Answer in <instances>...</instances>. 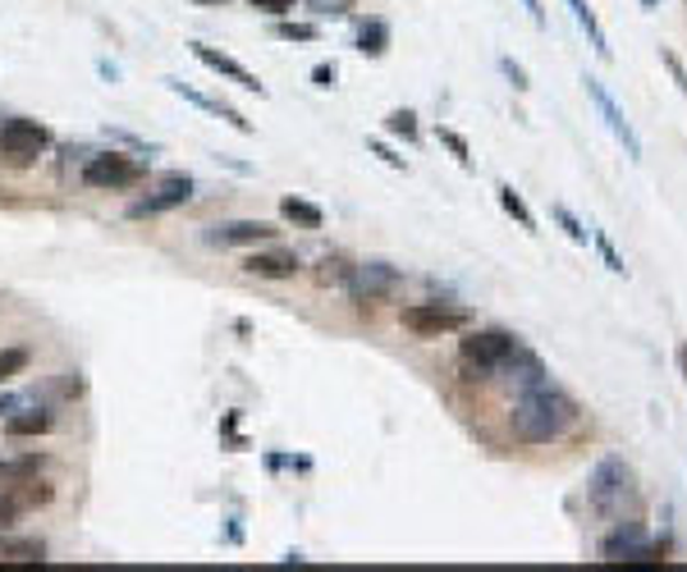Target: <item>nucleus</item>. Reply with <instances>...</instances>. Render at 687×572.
Segmentation results:
<instances>
[{
	"label": "nucleus",
	"mask_w": 687,
	"mask_h": 572,
	"mask_svg": "<svg viewBox=\"0 0 687 572\" xmlns=\"http://www.w3.org/2000/svg\"><path fill=\"white\" fill-rule=\"evenodd\" d=\"M193 56L202 60V65H207L211 73H220V78H229V83H234V88H243V92H266L262 83H257V73H252L248 65H239L234 56H225V50H216V46H202V42H193Z\"/></svg>",
	"instance_id": "nucleus-13"
},
{
	"label": "nucleus",
	"mask_w": 687,
	"mask_h": 572,
	"mask_svg": "<svg viewBox=\"0 0 687 572\" xmlns=\"http://www.w3.org/2000/svg\"><path fill=\"white\" fill-rule=\"evenodd\" d=\"M10 495L19 500V508H46L50 500H56V485L42 481V477H28V481L10 485Z\"/></svg>",
	"instance_id": "nucleus-21"
},
{
	"label": "nucleus",
	"mask_w": 687,
	"mask_h": 572,
	"mask_svg": "<svg viewBox=\"0 0 687 572\" xmlns=\"http://www.w3.org/2000/svg\"><path fill=\"white\" fill-rule=\"evenodd\" d=\"M523 10L531 14V23H537V28H546V5H541V0H523Z\"/></svg>",
	"instance_id": "nucleus-37"
},
{
	"label": "nucleus",
	"mask_w": 687,
	"mask_h": 572,
	"mask_svg": "<svg viewBox=\"0 0 687 572\" xmlns=\"http://www.w3.org/2000/svg\"><path fill=\"white\" fill-rule=\"evenodd\" d=\"M518 348V334L504 325H486V330H463L458 340V362L468 371H477V380H491L500 371V362Z\"/></svg>",
	"instance_id": "nucleus-3"
},
{
	"label": "nucleus",
	"mask_w": 687,
	"mask_h": 572,
	"mask_svg": "<svg viewBox=\"0 0 687 572\" xmlns=\"http://www.w3.org/2000/svg\"><path fill=\"white\" fill-rule=\"evenodd\" d=\"M353 266H358V262H348L344 252H325L321 262L312 266V279L321 284V289H348V279H353Z\"/></svg>",
	"instance_id": "nucleus-15"
},
{
	"label": "nucleus",
	"mask_w": 687,
	"mask_h": 572,
	"mask_svg": "<svg viewBox=\"0 0 687 572\" xmlns=\"http://www.w3.org/2000/svg\"><path fill=\"white\" fill-rule=\"evenodd\" d=\"M50 426H56V417H50V408H14L10 417H5V435L23 439V435H46Z\"/></svg>",
	"instance_id": "nucleus-16"
},
{
	"label": "nucleus",
	"mask_w": 687,
	"mask_h": 572,
	"mask_svg": "<svg viewBox=\"0 0 687 572\" xmlns=\"http://www.w3.org/2000/svg\"><path fill=\"white\" fill-rule=\"evenodd\" d=\"M335 78H340L335 65H317V69H312V83H317V88H335Z\"/></svg>",
	"instance_id": "nucleus-35"
},
{
	"label": "nucleus",
	"mask_w": 687,
	"mask_h": 572,
	"mask_svg": "<svg viewBox=\"0 0 687 572\" xmlns=\"http://www.w3.org/2000/svg\"><path fill=\"white\" fill-rule=\"evenodd\" d=\"M508 389H518V394H527V389H537V385H546L550 380V371H546V362L531 353L523 340H518V348L508 353L504 362H500V371H495Z\"/></svg>",
	"instance_id": "nucleus-10"
},
{
	"label": "nucleus",
	"mask_w": 687,
	"mask_h": 572,
	"mask_svg": "<svg viewBox=\"0 0 687 572\" xmlns=\"http://www.w3.org/2000/svg\"><path fill=\"white\" fill-rule=\"evenodd\" d=\"M399 321L409 334H417V340H445V334H463L472 325L468 307L458 302H445V298H426V302H409L399 311Z\"/></svg>",
	"instance_id": "nucleus-4"
},
{
	"label": "nucleus",
	"mask_w": 687,
	"mask_h": 572,
	"mask_svg": "<svg viewBox=\"0 0 687 572\" xmlns=\"http://www.w3.org/2000/svg\"><path fill=\"white\" fill-rule=\"evenodd\" d=\"M582 83H587V96L596 101V111H600L605 128H609V134H615V138L623 142V151H628V161H642V138H638V128H632V124H628V115L619 111V101H615V96H609V92H605V83H600V78H596V73H587V78H582Z\"/></svg>",
	"instance_id": "nucleus-8"
},
{
	"label": "nucleus",
	"mask_w": 687,
	"mask_h": 572,
	"mask_svg": "<svg viewBox=\"0 0 687 572\" xmlns=\"http://www.w3.org/2000/svg\"><path fill=\"white\" fill-rule=\"evenodd\" d=\"M23 517V508H19V500L10 495V490H0V531H10L14 523Z\"/></svg>",
	"instance_id": "nucleus-31"
},
{
	"label": "nucleus",
	"mask_w": 687,
	"mask_h": 572,
	"mask_svg": "<svg viewBox=\"0 0 687 572\" xmlns=\"http://www.w3.org/2000/svg\"><path fill=\"white\" fill-rule=\"evenodd\" d=\"M660 65H665V69H669V78H674V83H678V92L687 96V65L678 60V50H674V46H660Z\"/></svg>",
	"instance_id": "nucleus-28"
},
{
	"label": "nucleus",
	"mask_w": 687,
	"mask_h": 572,
	"mask_svg": "<svg viewBox=\"0 0 687 572\" xmlns=\"http://www.w3.org/2000/svg\"><path fill=\"white\" fill-rule=\"evenodd\" d=\"M50 151V128L37 119H5L0 124V161L10 170H28Z\"/></svg>",
	"instance_id": "nucleus-5"
},
{
	"label": "nucleus",
	"mask_w": 687,
	"mask_h": 572,
	"mask_svg": "<svg viewBox=\"0 0 687 572\" xmlns=\"http://www.w3.org/2000/svg\"><path fill=\"white\" fill-rule=\"evenodd\" d=\"M28 362H33L28 348H0V385H10L14 376L28 371Z\"/></svg>",
	"instance_id": "nucleus-25"
},
{
	"label": "nucleus",
	"mask_w": 687,
	"mask_h": 572,
	"mask_svg": "<svg viewBox=\"0 0 687 572\" xmlns=\"http://www.w3.org/2000/svg\"><path fill=\"white\" fill-rule=\"evenodd\" d=\"M403 289V275L390 266V262H358L353 266V279H348V298L367 307V302H390L394 294Z\"/></svg>",
	"instance_id": "nucleus-7"
},
{
	"label": "nucleus",
	"mask_w": 687,
	"mask_h": 572,
	"mask_svg": "<svg viewBox=\"0 0 687 572\" xmlns=\"http://www.w3.org/2000/svg\"><path fill=\"white\" fill-rule=\"evenodd\" d=\"M243 271L257 275V279H294L302 271V262H298L289 248H252L243 256Z\"/></svg>",
	"instance_id": "nucleus-12"
},
{
	"label": "nucleus",
	"mask_w": 687,
	"mask_h": 572,
	"mask_svg": "<svg viewBox=\"0 0 687 572\" xmlns=\"http://www.w3.org/2000/svg\"><path fill=\"white\" fill-rule=\"evenodd\" d=\"M440 142L454 151V161L463 165V170L472 165V147H468V138H463V134H454V128H440Z\"/></svg>",
	"instance_id": "nucleus-29"
},
{
	"label": "nucleus",
	"mask_w": 687,
	"mask_h": 572,
	"mask_svg": "<svg viewBox=\"0 0 687 572\" xmlns=\"http://www.w3.org/2000/svg\"><path fill=\"white\" fill-rule=\"evenodd\" d=\"M252 10H262V14H275V19H285V14H294V5L298 0H248Z\"/></svg>",
	"instance_id": "nucleus-33"
},
{
	"label": "nucleus",
	"mask_w": 687,
	"mask_h": 572,
	"mask_svg": "<svg viewBox=\"0 0 687 572\" xmlns=\"http://www.w3.org/2000/svg\"><path fill=\"white\" fill-rule=\"evenodd\" d=\"M569 10H573V19H577V28L587 33V42H592V50L600 60H609L615 50H609V37H605V28H600V19H596V10L587 5V0H569Z\"/></svg>",
	"instance_id": "nucleus-18"
},
{
	"label": "nucleus",
	"mask_w": 687,
	"mask_h": 572,
	"mask_svg": "<svg viewBox=\"0 0 687 572\" xmlns=\"http://www.w3.org/2000/svg\"><path fill=\"white\" fill-rule=\"evenodd\" d=\"M46 472V458L42 454H23V458H0V490H10L28 477H42Z\"/></svg>",
	"instance_id": "nucleus-19"
},
{
	"label": "nucleus",
	"mask_w": 687,
	"mask_h": 572,
	"mask_svg": "<svg viewBox=\"0 0 687 572\" xmlns=\"http://www.w3.org/2000/svg\"><path fill=\"white\" fill-rule=\"evenodd\" d=\"M312 10H317V14H330V19H340L348 5H344V0H312Z\"/></svg>",
	"instance_id": "nucleus-36"
},
{
	"label": "nucleus",
	"mask_w": 687,
	"mask_h": 572,
	"mask_svg": "<svg viewBox=\"0 0 687 572\" xmlns=\"http://www.w3.org/2000/svg\"><path fill=\"white\" fill-rule=\"evenodd\" d=\"M275 225L271 220H229V225H211L207 229V243L211 248H262L275 243Z\"/></svg>",
	"instance_id": "nucleus-11"
},
{
	"label": "nucleus",
	"mask_w": 687,
	"mask_h": 572,
	"mask_svg": "<svg viewBox=\"0 0 687 572\" xmlns=\"http://www.w3.org/2000/svg\"><path fill=\"white\" fill-rule=\"evenodd\" d=\"M386 134H394V138H403V142H417V138H422L417 115H413V111H390V115H386Z\"/></svg>",
	"instance_id": "nucleus-26"
},
{
	"label": "nucleus",
	"mask_w": 687,
	"mask_h": 572,
	"mask_svg": "<svg viewBox=\"0 0 687 572\" xmlns=\"http://www.w3.org/2000/svg\"><path fill=\"white\" fill-rule=\"evenodd\" d=\"M275 37L279 42H317L312 23H275Z\"/></svg>",
	"instance_id": "nucleus-30"
},
{
	"label": "nucleus",
	"mask_w": 687,
	"mask_h": 572,
	"mask_svg": "<svg viewBox=\"0 0 687 572\" xmlns=\"http://www.w3.org/2000/svg\"><path fill=\"white\" fill-rule=\"evenodd\" d=\"M587 504L596 508L600 523H623V517H642V481L632 462L619 454H605L592 472Z\"/></svg>",
	"instance_id": "nucleus-2"
},
{
	"label": "nucleus",
	"mask_w": 687,
	"mask_h": 572,
	"mask_svg": "<svg viewBox=\"0 0 687 572\" xmlns=\"http://www.w3.org/2000/svg\"><path fill=\"white\" fill-rule=\"evenodd\" d=\"M184 202H193V179H188V174H165L147 197H138V202L129 206V216H134V220H142V216H165V211H174V206H184Z\"/></svg>",
	"instance_id": "nucleus-9"
},
{
	"label": "nucleus",
	"mask_w": 687,
	"mask_h": 572,
	"mask_svg": "<svg viewBox=\"0 0 687 572\" xmlns=\"http://www.w3.org/2000/svg\"><path fill=\"white\" fill-rule=\"evenodd\" d=\"M142 179H147V165L134 161V156H124V151H96L83 165V184L92 193H129L142 184Z\"/></svg>",
	"instance_id": "nucleus-6"
},
{
	"label": "nucleus",
	"mask_w": 687,
	"mask_h": 572,
	"mask_svg": "<svg viewBox=\"0 0 687 572\" xmlns=\"http://www.w3.org/2000/svg\"><path fill=\"white\" fill-rule=\"evenodd\" d=\"M46 545L42 540H19L10 531H0V568H42Z\"/></svg>",
	"instance_id": "nucleus-14"
},
{
	"label": "nucleus",
	"mask_w": 687,
	"mask_h": 572,
	"mask_svg": "<svg viewBox=\"0 0 687 572\" xmlns=\"http://www.w3.org/2000/svg\"><path fill=\"white\" fill-rule=\"evenodd\" d=\"M367 147H371V156H380V161H386L390 170H403V156H399V151H390L386 142H376V138H371Z\"/></svg>",
	"instance_id": "nucleus-34"
},
{
	"label": "nucleus",
	"mask_w": 687,
	"mask_h": 572,
	"mask_svg": "<svg viewBox=\"0 0 687 572\" xmlns=\"http://www.w3.org/2000/svg\"><path fill=\"white\" fill-rule=\"evenodd\" d=\"M592 243L600 248V256H605V271H615V275H623L628 266H623V256L615 252V243H609V233L605 229H592Z\"/></svg>",
	"instance_id": "nucleus-27"
},
{
	"label": "nucleus",
	"mask_w": 687,
	"mask_h": 572,
	"mask_svg": "<svg viewBox=\"0 0 687 572\" xmlns=\"http://www.w3.org/2000/svg\"><path fill=\"white\" fill-rule=\"evenodd\" d=\"M197 5H225V0H197Z\"/></svg>",
	"instance_id": "nucleus-38"
},
{
	"label": "nucleus",
	"mask_w": 687,
	"mask_h": 572,
	"mask_svg": "<svg viewBox=\"0 0 687 572\" xmlns=\"http://www.w3.org/2000/svg\"><path fill=\"white\" fill-rule=\"evenodd\" d=\"M495 197H500V206H504V216H514L527 233H537V216H531V206L523 202V193H518L514 184H500V188H495Z\"/></svg>",
	"instance_id": "nucleus-23"
},
{
	"label": "nucleus",
	"mask_w": 687,
	"mask_h": 572,
	"mask_svg": "<svg viewBox=\"0 0 687 572\" xmlns=\"http://www.w3.org/2000/svg\"><path fill=\"white\" fill-rule=\"evenodd\" d=\"M500 69H504V78H508V83H514L518 92H531V78H527V69H523L514 56H504V60H500Z\"/></svg>",
	"instance_id": "nucleus-32"
},
{
	"label": "nucleus",
	"mask_w": 687,
	"mask_h": 572,
	"mask_svg": "<svg viewBox=\"0 0 687 572\" xmlns=\"http://www.w3.org/2000/svg\"><path fill=\"white\" fill-rule=\"evenodd\" d=\"M577 417H582L577 399L569 389L546 380L514 399V408H508V431H514L518 445H554V439H564L577 426Z\"/></svg>",
	"instance_id": "nucleus-1"
},
{
	"label": "nucleus",
	"mask_w": 687,
	"mask_h": 572,
	"mask_svg": "<svg viewBox=\"0 0 687 572\" xmlns=\"http://www.w3.org/2000/svg\"><path fill=\"white\" fill-rule=\"evenodd\" d=\"M358 50H363V56H386V50H390V23L386 19H367L363 23V28H358Z\"/></svg>",
	"instance_id": "nucleus-22"
},
{
	"label": "nucleus",
	"mask_w": 687,
	"mask_h": 572,
	"mask_svg": "<svg viewBox=\"0 0 687 572\" xmlns=\"http://www.w3.org/2000/svg\"><path fill=\"white\" fill-rule=\"evenodd\" d=\"M550 216H554V225H559V229H564V233H569V239H573L577 248H587V243H592V229H587V225H582V220H577V216L569 211V206H564V202H554V206H550Z\"/></svg>",
	"instance_id": "nucleus-24"
},
{
	"label": "nucleus",
	"mask_w": 687,
	"mask_h": 572,
	"mask_svg": "<svg viewBox=\"0 0 687 572\" xmlns=\"http://www.w3.org/2000/svg\"><path fill=\"white\" fill-rule=\"evenodd\" d=\"M279 216L298 229H321L325 225V211L317 202H302V197H279Z\"/></svg>",
	"instance_id": "nucleus-20"
},
{
	"label": "nucleus",
	"mask_w": 687,
	"mask_h": 572,
	"mask_svg": "<svg viewBox=\"0 0 687 572\" xmlns=\"http://www.w3.org/2000/svg\"><path fill=\"white\" fill-rule=\"evenodd\" d=\"M170 92L174 96H184V101H193V106L197 111H207V115H220L225 124H234L239 128V134H252V124L239 115V111H229V106H220V101H211V96H202V92H193V88H184V83H174V78H170Z\"/></svg>",
	"instance_id": "nucleus-17"
}]
</instances>
